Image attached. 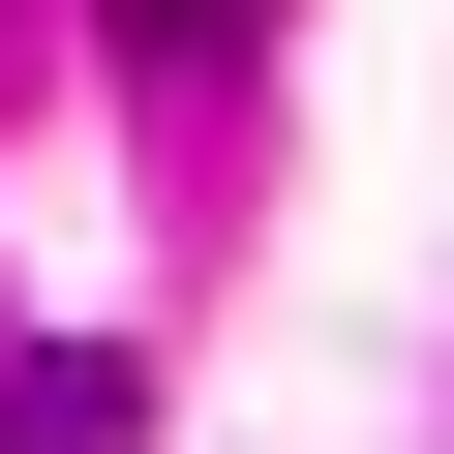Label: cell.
<instances>
[{"label":"cell","instance_id":"cell-2","mask_svg":"<svg viewBox=\"0 0 454 454\" xmlns=\"http://www.w3.org/2000/svg\"><path fill=\"white\" fill-rule=\"evenodd\" d=\"M91 31H121V61H243L273 0H91Z\"/></svg>","mask_w":454,"mask_h":454},{"label":"cell","instance_id":"cell-1","mask_svg":"<svg viewBox=\"0 0 454 454\" xmlns=\"http://www.w3.org/2000/svg\"><path fill=\"white\" fill-rule=\"evenodd\" d=\"M121 424H152V364H121V333H61V364H0V454H121Z\"/></svg>","mask_w":454,"mask_h":454}]
</instances>
